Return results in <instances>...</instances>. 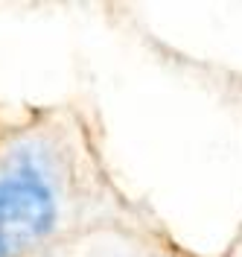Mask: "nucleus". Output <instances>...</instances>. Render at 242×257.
<instances>
[{
    "label": "nucleus",
    "instance_id": "f257e3e1",
    "mask_svg": "<svg viewBox=\"0 0 242 257\" xmlns=\"http://www.w3.org/2000/svg\"><path fill=\"white\" fill-rule=\"evenodd\" d=\"M53 219V193L35 173H9L0 178V257H12L38 242Z\"/></svg>",
    "mask_w": 242,
    "mask_h": 257
}]
</instances>
